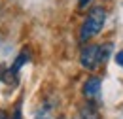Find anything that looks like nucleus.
<instances>
[{
    "label": "nucleus",
    "mask_w": 123,
    "mask_h": 119,
    "mask_svg": "<svg viewBox=\"0 0 123 119\" xmlns=\"http://www.w3.org/2000/svg\"><path fill=\"white\" fill-rule=\"evenodd\" d=\"M12 119H23V115H21V108H19V106L15 108V112H13V117H12Z\"/></svg>",
    "instance_id": "nucleus-8"
},
{
    "label": "nucleus",
    "mask_w": 123,
    "mask_h": 119,
    "mask_svg": "<svg viewBox=\"0 0 123 119\" xmlns=\"http://www.w3.org/2000/svg\"><path fill=\"white\" fill-rule=\"evenodd\" d=\"M116 62H117L119 66H123V51H119V53L116 55Z\"/></svg>",
    "instance_id": "nucleus-7"
},
{
    "label": "nucleus",
    "mask_w": 123,
    "mask_h": 119,
    "mask_svg": "<svg viewBox=\"0 0 123 119\" xmlns=\"http://www.w3.org/2000/svg\"><path fill=\"white\" fill-rule=\"evenodd\" d=\"M89 2H91V0H78V6H80V8H85Z\"/></svg>",
    "instance_id": "nucleus-9"
},
{
    "label": "nucleus",
    "mask_w": 123,
    "mask_h": 119,
    "mask_svg": "<svg viewBox=\"0 0 123 119\" xmlns=\"http://www.w3.org/2000/svg\"><path fill=\"white\" fill-rule=\"evenodd\" d=\"M81 119H100V115H98V112H97L91 104H87L81 110Z\"/></svg>",
    "instance_id": "nucleus-5"
},
{
    "label": "nucleus",
    "mask_w": 123,
    "mask_h": 119,
    "mask_svg": "<svg viewBox=\"0 0 123 119\" xmlns=\"http://www.w3.org/2000/svg\"><path fill=\"white\" fill-rule=\"evenodd\" d=\"M83 95H85V98H89V100L98 98V95H100V79H98L97 76H93V77H89V79L85 81Z\"/></svg>",
    "instance_id": "nucleus-3"
},
{
    "label": "nucleus",
    "mask_w": 123,
    "mask_h": 119,
    "mask_svg": "<svg viewBox=\"0 0 123 119\" xmlns=\"http://www.w3.org/2000/svg\"><path fill=\"white\" fill-rule=\"evenodd\" d=\"M34 119H51V110H49V106H44V108H40Z\"/></svg>",
    "instance_id": "nucleus-6"
},
{
    "label": "nucleus",
    "mask_w": 123,
    "mask_h": 119,
    "mask_svg": "<svg viewBox=\"0 0 123 119\" xmlns=\"http://www.w3.org/2000/svg\"><path fill=\"white\" fill-rule=\"evenodd\" d=\"M80 62H81V66L87 68V70H95L97 66H100V59H98V45H85V47L81 49Z\"/></svg>",
    "instance_id": "nucleus-2"
},
{
    "label": "nucleus",
    "mask_w": 123,
    "mask_h": 119,
    "mask_svg": "<svg viewBox=\"0 0 123 119\" xmlns=\"http://www.w3.org/2000/svg\"><path fill=\"white\" fill-rule=\"evenodd\" d=\"M29 59H31V55H29L27 51L19 53V55H17V59H15V62H13V66L10 68V76H15L17 72H19V68H21L23 64H27V62H29Z\"/></svg>",
    "instance_id": "nucleus-4"
},
{
    "label": "nucleus",
    "mask_w": 123,
    "mask_h": 119,
    "mask_svg": "<svg viewBox=\"0 0 123 119\" xmlns=\"http://www.w3.org/2000/svg\"><path fill=\"white\" fill-rule=\"evenodd\" d=\"M0 119H8V115H6V112H2V110H0Z\"/></svg>",
    "instance_id": "nucleus-10"
},
{
    "label": "nucleus",
    "mask_w": 123,
    "mask_h": 119,
    "mask_svg": "<svg viewBox=\"0 0 123 119\" xmlns=\"http://www.w3.org/2000/svg\"><path fill=\"white\" fill-rule=\"evenodd\" d=\"M104 21H106V12H104L100 6L93 8L91 12H89V15H87V19H85V23L81 25V30H80V42H87V40L95 38V36L102 30Z\"/></svg>",
    "instance_id": "nucleus-1"
}]
</instances>
